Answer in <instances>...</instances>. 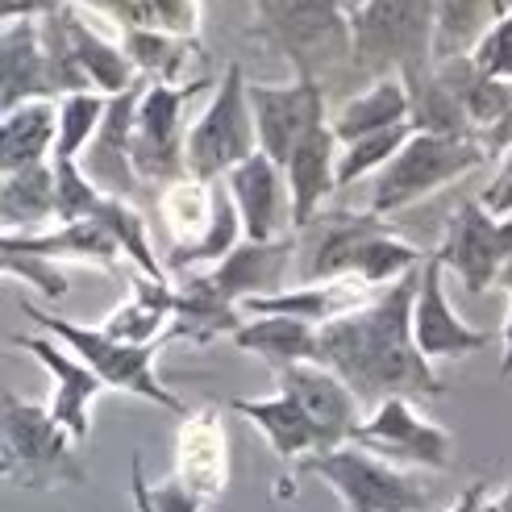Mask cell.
Listing matches in <instances>:
<instances>
[{"mask_svg":"<svg viewBox=\"0 0 512 512\" xmlns=\"http://www.w3.org/2000/svg\"><path fill=\"white\" fill-rule=\"evenodd\" d=\"M250 109H254V125H259V150L275 167H288L292 150L317 125H325V84L317 80H296L288 88L250 84Z\"/></svg>","mask_w":512,"mask_h":512,"instance_id":"7c38bea8","label":"cell"},{"mask_svg":"<svg viewBox=\"0 0 512 512\" xmlns=\"http://www.w3.org/2000/svg\"><path fill=\"white\" fill-rule=\"evenodd\" d=\"M396 125H413V96H408V84L400 75H388V80H375L367 84V92L346 100L334 117V134L342 146H350L358 138L396 130Z\"/></svg>","mask_w":512,"mask_h":512,"instance_id":"f546056e","label":"cell"},{"mask_svg":"<svg viewBox=\"0 0 512 512\" xmlns=\"http://www.w3.org/2000/svg\"><path fill=\"white\" fill-rule=\"evenodd\" d=\"M229 342L246 354H259L271 371H288L300 363H317L321 329L296 317H246V325Z\"/></svg>","mask_w":512,"mask_h":512,"instance_id":"f1b7e54d","label":"cell"},{"mask_svg":"<svg viewBox=\"0 0 512 512\" xmlns=\"http://www.w3.org/2000/svg\"><path fill=\"white\" fill-rule=\"evenodd\" d=\"M350 446H363L379 458H388L396 467H425V471H446L450 467V450L454 438L442 429L425 421L413 400L392 396L371 408V417L358 425L354 442Z\"/></svg>","mask_w":512,"mask_h":512,"instance_id":"30bf717a","label":"cell"},{"mask_svg":"<svg viewBox=\"0 0 512 512\" xmlns=\"http://www.w3.org/2000/svg\"><path fill=\"white\" fill-rule=\"evenodd\" d=\"M0 100L5 113L30 100H63V75L42 38V21H9L0 38Z\"/></svg>","mask_w":512,"mask_h":512,"instance_id":"9a60e30c","label":"cell"},{"mask_svg":"<svg viewBox=\"0 0 512 512\" xmlns=\"http://www.w3.org/2000/svg\"><path fill=\"white\" fill-rule=\"evenodd\" d=\"M59 142V100H30L0 121V171H21L55 159Z\"/></svg>","mask_w":512,"mask_h":512,"instance_id":"83f0119b","label":"cell"},{"mask_svg":"<svg viewBox=\"0 0 512 512\" xmlns=\"http://www.w3.org/2000/svg\"><path fill=\"white\" fill-rule=\"evenodd\" d=\"M479 204H483V209H488L492 217H500V221L512 217V150L500 159V171L492 175V184L479 192Z\"/></svg>","mask_w":512,"mask_h":512,"instance_id":"7bdbcfd3","label":"cell"},{"mask_svg":"<svg viewBox=\"0 0 512 512\" xmlns=\"http://www.w3.org/2000/svg\"><path fill=\"white\" fill-rule=\"evenodd\" d=\"M138 30L196 38L200 34V0H138Z\"/></svg>","mask_w":512,"mask_h":512,"instance_id":"ab89813d","label":"cell"},{"mask_svg":"<svg viewBox=\"0 0 512 512\" xmlns=\"http://www.w3.org/2000/svg\"><path fill=\"white\" fill-rule=\"evenodd\" d=\"M130 496L138 512H200L204 508V500L192 488H184L175 475L163 483H150L142 471V454H134L130 463Z\"/></svg>","mask_w":512,"mask_h":512,"instance_id":"74e56055","label":"cell"},{"mask_svg":"<svg viewBox=\"0 0 512 512\" xmlns=\"http://www.w3.org/2000/svg\"><path fill=\"white\" fill-rule=\"evenodd\" d=\"M496 288H504V292L512 296V259H508V267L500 271V284H496Z\"/></svg>","mask_w":512,"mask_h":512,"instance_id":"c3c4849f","label":"cell"},{"mask_svg":"<svg viewBox=\"0 0 512 512\" xmlns=\"http://www.w3.org/2000/svg\"><path fill=\"white\" fill-rule=\"evenodd\" d=\"M488 163V150L479 138H442V134H413L400 155L375 175L371 184V209L375 217H396L413 209L417 200L438 192L454 179L471 175Z\"/></svg>","mask_w":512,"mask_h":512,"instance_id":"8992f818","label":"cell"},{"mask_svg":"<svg viewBox=\"0 0 512 512\" xmlns=\"http://www.w3.org/2000/svg\"><path fill=\"white\" fill-rule=\"evenodd\" d=\"M358 5H363V0H346V9H358Z\"/></svg>","mask_w":512,"mask_h":512,"instance_id":"681fc988","label":"cell"},{"mask_svg":"<svg viewBox=\"0 0 512 512\" xmlns=\"http://www.w3.org/2000/svg\"><path fill=\"white\" fill-rule=\"evenodd\" d=\"M171 317H175V284H159V279L134 275L130 300H121L100 329L117 342H130V346H159V342H167Z\"/></svg>","mask_w":512,"mask_h":512,"instance_id":"cb8c5ba5","label":"cell"},{"mask_svg":"<svg viewBox=\"0 0 512 512\" xmlns=\"http://www.w3.org/2000/svg\"><path fill=\"white\" fill-rule=\"evenodd\" d=\"M55 179H59V225L88 221L105 192L80 171V163H55Z\"/></svg>","mask_w":512,"mask_h":512,"instance_id":"60d3db41","label":"cell"},{"mask_svg":"<svg viewBox=\"0 0 512 512\" xmlns=\"http://www.w3.org/2000/svg\"><path fill=\"white\" fill-rule=\"evenodd\" d=\"M338 134H334V121L317 125V130L304 138L292 159L284 167L288 175V196H292V229H309L321 217V204L329 192H338Z\"/></svg>","mask_w":512,"mask_h":512,"instance_id":"44dd1931","label":"cell"},{"mask_svg":"<svg viewBox=\"0 0 512 512\" xmlns=\"http://www.w3.org/2000/svg\"><path fill=\"white\" fill-rule=\"evenodd\" d=\"M229 408L242 413L254 429H259L271 442L275 458H284V463H292V458L304 463V458H313V454H325V438L317 433V425L284 392L271 396V400H229Z\"/></svg>","mask_w":512,"mask_h":512,"instance_id":"603a6c76","label":"cell"},{"mask_svg":"<svg viewBox=\"0 0 512 512\" xmlns=\"http://www.w3.org/2000/svg\"><path fill=\"white\" fill-rule=\"evenodd\" d=\"M471 63L479 75H488V80L512 84V9H504L488 30H483V38L471 50Z\"/></svg>","mask_w":512,"mask_h":512,"instance_id":"f35d334b","label":"cell"},{"mask_svg":"<svg viewBox=\"0 0 512 512\" xmlns=\"http://www.w3.org/2000/svg\"><path fill=\"white\" fill-rule=\"evenodd\" d=\"M500 375H504V379L512 375V309H508V321H504V358H500Z\"/></svg>","mask_w":512,"mask_h":512,"instance_id":"bcb514c9","label":"cell"},{"mask_svg":"<svg viewBox=\"0 0 512 512\" xmlns=\"http://www.w3.org/2000/svg\"><path fill=\"white\" fill-rule=\"evenodd\" d=\"M88 221H100L113 234V242L121 246V254L130 259L146 279H159V284H171L167 263L155 259L150 250V234H146V217L134 209V200H117V196H100V204L92 209Z\"/></svg>","mask_w":512,"mask_h":512,"instance_id":"836d02e7","label":"cell"},{"mask_svg":"<svg viewBox=\"0 0 512 512\" xmlns=\"http://www.w3.org/2000/svg\"><path fill=\"white\" fill-rule=\"evenodd\" d=\"M0 250H25V254H42V259H75V263H92L100 271H113L125 254L113 242V234L100 221H71L46 234H5Z\"/></svg>","mask_w":512,"mask_h":512,"instance_id":"484cf974","label":"cell"},{"mask_svg":"<svg viewBox=\"0 0 512 512\" xmlns=\"http://www.w3.org/2000/svg\"><path fill=\"white\" fill-rule=\"evenodd\" d=\"M0 259H5V271H9V275L25 279V284L38 288L46 300H63V296H67V279H63V271H59L55 259H42V254H25V250H5Z\"/></svg>","mask_w":512,"mask_h":512,"instance_id":"b9f144b4","label":"cell"},{"mask_svg":"<svg viewBox=\"0 0 512 512\" xmlns=\"http://www.w3.org/2000/svg\"><path fill=\"white\" fill-rule=\"evenodd\" d=\"M500 13V0H438V59L471 55Z\"/></svg>","mask_w":512,"mask_h":512,"instance_id":"e575fe53","label":"cell"},{"mask_svg":"<svg viewBox=\"0 0 512 512\" xmlns=\"http://www.w3.org/2000/svg\"><path fill=\"white\" fill-rule=\"evenodd\" d=\"M175 479L192 488L204 504L217 500L229 483V438L217 408H192L179 421L175 438Z\"/></svg>","mask_w":512,"mask_h":512,"instance_id":"d6986e66","label":"cell"},{"mask_svg":"<svg viewBox=\"0 0 512 512\" xmlns=\"http://www.w3.org/2000/svg\"><path fill=\"white\" fill-rule=\"evenodd\" d=\"M250 155H259V125H254V109H250V84L242 63H229L225 80L213 88V100L188 130V175L204 179V184H221Z\"/></svg>","mask_w":512,"mask_h":512,"instance_id":"52a82bcc","label":"cell"},{"mask_svg":"<svg viewBox=\"0 0 512 512\" xmlns=\"http://www.w3.org/2000/svg\"><path fill=\"white\" fill-rule=\"evenodd\" d=\"M250 9L259 42L292 63L296 80L329 84L334 75H354L346 0H250Z\"/></svg>","mask_w":512,"mask_h":512,"instance_id":"7a4b0ae2","label":"cell"},{"mask_svg":"<svg viewBox=\"0 0 512 512\" xmlns=\"http://www.w3.org/2000/svg\"><path fill=\"white\" fill-rule=\"evenodd\" d=\"M96 17H109L117 21L121 30H138V0H75Z\"/></svg>","mask_w":512,"mask_h":512,"instance_id":"ee69618b","label":"cell"},{"mask_svg":"<svg viewBox=\"0 0 512 512\" xmlns=\"http://www.w3.org/2000/svg\"><path fill=\"white\" fill-rule=\"evenodd\" d=\"M296 254V238H275V242H242L225 263L200 271L204 284H209L225 304L242 309L246 300H263V296H279L288 292V267Z\"/></svg>","mask_w":512,"mask_h":512,"instance_id":"e0dca14e","label":"cell"},{"mask_svg":"<svg viewBox=\"0 0 512 512\" xmlns=\"http://www.w3.org/2000/svg\"><path fill=\"white\" fill-rule=\"evenodd\" d=\"M379 288L363 284V279H325V284H304V288H288L279 296H263V300H246L242 313L246 317H296L309 325H329L354 309H363L367 300H375Z\"/></svg>","mask_w":512,"mask_h":512,"instance_id":"7402d4cb","label":"cell"},{"mask_svg":"<svg viewBox=\"0 0 512 512\" xmlns=\"http://www.w3.org/2000/svg\"><path fill=\"white\" fill-rule=\"evenodd\" d=\"M309 475L325 479L346 504V512H421L429 504V488L363 446H342L329 454H313L300 463Z\"/></svg>","mask_w":512,"mask_h":512,"instance_id":"ba28073f","label":"cell"},{"mask_svg":"<svg viewBox=\"0 0 512 512\" xmlns=\"http://www.w3.org/2000/svg\"><path fill=\"white\" fill-rule=\"evenodd\" d=\"M59 21H63V34H67V46H71L75 67L84 71V80H88L96 92L121 96L125 88H134V84L142 80V75L134 71V63H130V55L121 50V42L100 38L71 5L59 13Z\"/></svg>","mask_w":512,"mask_h":512,"instance_id":"4316f807","label":"cell"},{"mask_svg":"<svg viewBox=\"0 0 512 512\" xmlns=\"http://www.w3.org/2000/svg\"><path fill=\"white\" fill-rule=\"evenodd\" d=\"M17 350H25V354H34L38 363L50 371V379H55V392H50V417H55L75 442H84L88 433H92V425H88V404L100 396V375L88 367V363H80L75 354H67V350H59V342H50V338H9Z\"/></svg>","mask_w":512,"mask_h":512,"instance_id":"ffe728a7","label":"cell"},{"mask_svg":"<svg viewBox=\"0 0 512 512\" xmlns=\"http://www.w3.org/2000/svg\"><path fill=\"white\" fill-rule=\"evenodd\" d=\"M442 259L429 254L425 267H421V288H417V304H413V338H417V350L429 358H467L475 350H483L492 342V334L483 329H471L463 317L450 309L446 300V288H442Z\"/></svg>","mask_w":512,"mask_h":512,"instance_id":"ac0fdd59","label":"cell"},{"mask_svg":"<svg viewBox=\"0 0 512 512\" xmlns=\"http://www.w3.org/2000/svg\"><path fill=\"white\" fill-rule=\"evenodd\" d=\"M446 271L458 275L471 296H483L500 284V271L508 263L504 238H500V217H492L479 200H463L446 221V234L433 250Z\"/></svg>","mask_w":512,"mask_h":512,"instance_id":"8fae6325","label":"cell"},{"mask_svg":"<svg viewBox=\"0 0 512 512\" xmlns=\"http://www.w3.org/2000/svg\"><path fill=\"white\" fill-rule=\"evenodd\" d=\"M446 512H488V483H483V479L467 483L463 496H458V500H454Z\"/></svg>","mask_w":512,"mask_h":512,"instance_id":"f6af8a7d","label":"cell"},{"mask_svg":"<svg viewBox=\"0 0 512 512\" xmlns=\"http://www.w3.org/2000/svg\"><path fill=\"white\" fill-rule=\"evenodd\" d=\"M242 309L234 304H225L209 284H204V275L192 271L175 284V317H171V329H167V342H179L188 338L196 346H209L213 338H234L242 329Z\"/></svg>","mask_w":512,"mask_h":512,"instance_id":"d4e9b609","label":"cell"},{"mask_svg":"<svg viewBox=\"0 0 512 512\" xmlns=\"http://www.w3.org/2000/svg\"><path fill=\"white\" fill-rule=\"evenodd\" d=\"M0 429H5V450H0V471L13 488L25 492H55V488H80L88 479L75 438L50 417L46 404H30L5 388L0 396Z\"/></svg>","mask_w":512,"mask_h":512,"instance_id":"277c9868","label":"cell"},{"mask_svg":"<svg viewBox=\"0 0 512 512\" xmlns=\"http://www.w3.org/2000/svg\"><path fill=\"white\" fill-rule=\"evenodd\" d=\"M421 288V271L379 288L375 300L338 321L321 325L317 363L346 379V388L363 404H383L392 396H442L446 383L433 375L429 358L413 338V304Z\"/></svg>","mask_w":512,"mask_h":512,"instance_id":"6da1fadb","label":"cell"},{"mask_svg":"<svg viewBox=\"0 0 512 512\" xmlns=\"http://www.w3.org/2000/svg\"><path fill=\"white\" fill-rule=\"evenodd\" d=\"M488 512H512V483L496 496V500H488Z\"/></svg>","mask_w":512,"mask_h":512,"instance_id":"7dc6e473","label":"cell"},{"mask_svg":"<svg viewBox=\"0 0 512 512\" xmlns=\"http://www.w3.org/2000/svg\"><path fill=\"white\" fill-rule=\"evenodd\" d=\"M163 229L171 234V254H188L196 250L213 229L217 217V184H204L196 175H184L175 184L159 188L155 196Z\"/></svg>","mask_w":512,"mask_h":512,"instance_id":"4dcf8cb0","label":"cell"},{"mask_svg":"<svg viewBox=\"0 0 512 512\" xmlns=\"http://www.w3.org/2000/svg\"><path fill=\"white\" fill-rule=\"evenodd\" d=\"M350 30L358 80H408L438 63V0H363Z\"/></svg>","mask_w":512,"mask_h":512,"instance_id":"3957f363","label":"cell"},{"mask_svg":"<svg viewBox=\"0 0 512 512\" xmlns=\"http://www.w3.org/2000/svg\"><path fill=\"white\" fill-rule=\"evenodd\" d=\"M21 313L30 317V321H38L50 338H59L63 346H71V354L80 358V363H88V367L100 375V383H105V388L134 392V396H142V400H150V404L167 408V413H175L179 421L188 417L184 400H179L175 392H167L163 383H159V375H155V354H159L163 342H159V346L117 342V338H109L100 325L92 329V325H80V321L42 313L38 304H30V300H21Z\"/></svg>","mask_w":512,"mask_h":512,"instance_id":"5b68a950","label":"cell"},{"mask_svg":"<svg viewBox=\"0 0 512 512\" xmlns=\"http://www.w3.org/2000/svg\"><path fill=\"white\" fill-rule=\"evenodd\" d=\"M225 188L234 196L246 242H275L288 238L284 229H292V196H288V175L284 167H275L263 150L250 155L242 167L225 175Z\"/></svg>","mask_w":512,"mask_h":512,"instance_id":"2e32d148","label":"cell"},{"mask_svg":"<svg viewBox=\"0 0 512 512\" xmlns=\"http://www.w3.org/2000/svg\"><path fill=\"white\" fill-rule=\"evenodd\" d=\"M146 84L150 80H138L134 88H125L121 96L109 100L105 121H100L96 138L88 142V150L80 155V171L105 196H117V200H134L138 188H142L130 150H134V125H138V105L146 96Z\"/></svg>","mask_w":512,"mask_h":512,"instance_id":"4fadbf2b","label":"cell"},{"mask_svg":"<svg viewBox=\"0 0 512 512\" xmlns=\"http://www.w3.org/2000/svg\"><path fill=\"white\" fill-rule=\"evenodd\" d=\"M209 84L200 75L188 88H171V84H146V96L138 105V125H134V171L146 184H175L188 175V130L184 125V105Z\"/></svg>","mask_w":512,"mask_h":512,"instance_id":"9c48e42d","label":"cell"},{"mask_svg":"<svg viewBox=\"0 0 512 512\" xmlns=\"http://www.w3.org/2000/svg\"><path fill=\"white\" fill-rule=\"evenodd\" d=\"M417 130L413 125H396V130H383V134H371V138H358L350 146H342V159H338V188H350L358 184L363 175H379L383 167H388L404 142L413 138Z\"/></svg>","mask_w":512,"mask_h":512,"instance_id":"8d00e7d4","label":"cell"},{"mask_svg":"<svg viewBox=\"0 0 512 512\" xmlns=\"http://www.w3.org/2000/svg\"><path fill=\"white\" fill-rule=\"evenodd\" d=\"M275 383L288 400H296L309 413V421L325 438V454L354 442L358 425H363V417H358L363 413V400L346 388L342 375H334L321 363H300L288 371H275Z\"/></svg>","mask_w":512,"mask_h":512,"instance_id":"5bb4252c","label":"cell"},{"mask_svg":"<svg viewBox=\"0 0 512 512\" xmlns=\"http://www.w3.org/2000/svg\"><path fill=\"white\" fill-rule=\"evenodd\" d=\"M121 50L130 55L134 71L150 84H171V88H188L192 59H200V42L196 38H175L159 30H121Z\"/></svg>","mask_w":512,"mask_h":512,"instance_id":"d6a6232c","label":"cell"},{"mask_svg":"<svg viewBox=\"0 0 512 512\" xmlns=\"http://www.w3.org/2000/svg\"><path fill=\"white\" fill-rule=\"evenodd\" d=\"M105 92H67L59 100V142H55V159L50 163H80L88 142L96 138L100 121L109 113Z\"/></svg>","mask_w":512,"mask_h":512,"instance_id":"d590c367","label":"cell"},{"mask_svg":"<svg viewBox=\"0 0 512 512\" xmlns=\"http://www.w3.org/2000/svg\"><path fill=\"white\" fill-rule=\"evenodd\" d=\"M0 217H5V234H30L34 225L59 221V179L55 163L21 167L0 179Z\"/></svg>","mask_w":512,"mask_h":512,"instance_id":"1f68e13d","label":"cell"}]
</instances>
